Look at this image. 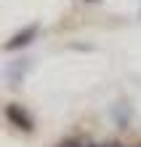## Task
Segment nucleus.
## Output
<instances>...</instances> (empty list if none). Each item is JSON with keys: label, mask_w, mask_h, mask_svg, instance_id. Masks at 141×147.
<instances>
[{"label": "nucleus", "mask_w": 141, "mask_h": 147, "mask_svg": "<svg viewBox=\"0 0 141 147\" xmlns=\"http://www.w3.org/2000/svg\"><path fill=\"white\" fill-rule=\"evenodd\" d=\"M5 118L11 120L19 131H27V134L35 131V120H32V115L21 105H5Z\"/></svg>", "instance_id": "obj_1"}, {"label": "nucleus", "mask_w": 141, "mask_h": 147, "mask_svg": "<svg viewBox=\"0 0 141 147\" xmlns=\"http://www.w3.org/2000/svg\"><path fill=\"white\" fill-rule=\"evenodd\" d=\"M37 24H29V27H24V30H19L16 35L11 38V40H5V51H19V48H24V46H29V43L35 40V35H37Z\"/></svg>", "instance_id": "obj_2"}, {"label": "nucleus", "mask_w": 141, "mask_h": 147, "mask_svg": "<svg viewBox=\"0 0 141 147\" xmlns=\"http://www.w3.org/2000/svg\"><path fill=\"white\" fill-rule=\"evenodd\" d=\"M59 147H80L77 142H64V144H59Z\"/></svg>", "instance_id": "obj_3"}, {"label": "nucleus", "mask_w": 141, "mask_h": 147, "mask_svg": "<svg viewBox=\"0 0 141 147\" xmlns=\"http://www.w3.org/2000/svg\"><path fill=\"white\" fill-rule=\"evenodd\" d=\"M104 147H122L120 142H112V144H104Z\"/></svg>", "instance_id": "obj_4"}, {"label": "nucleus", "mask_w": 141, "mask_h": 147, "mask_svg": "<svg viewBox=\"0 0 141 147\" xmlns=\"http://www.w3.org/2000/svg\"><path fill=\"white\" fill-rule=\"evenodd\" d=\"M85 3H99V0H85Z\"/></svg>", "instance_id": "obj_5"}, {"label": "nucleus", "mask_w": 141, "mask_h": 147, "mask_svg": "<svg viewBox=\"0 0 141 147\" xmlns=\"http://www.w3.org/2000/svg\"><path fill=\"white\" fill-rule=\"evenodd\" d=\"M88 147H99V144H88Z\"/></svg>", "instance_id": "obj_6"}]
</instances>
